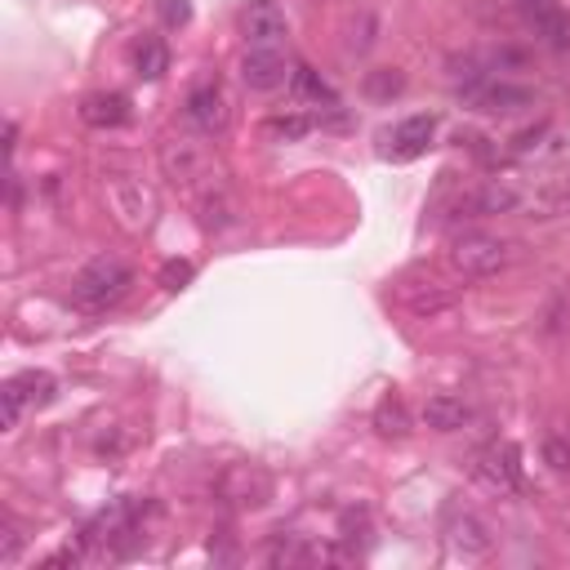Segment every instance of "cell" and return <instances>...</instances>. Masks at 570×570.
<instances>
[{
	"label": "cell",
	"mask_w": 570,
	"mask_h": 570,
	"mask_svg": "<svg viewBox=\"0 0 570 570\" xmlns=\"http://www.w3.org/2000/svg\"><path fill=\"white\" fill-rule=\"evenodd\" d=\"M129 285H134V267H129L125 258H116V254H98V258H89V263L76 272L71 298H76L85 312H102V307H111L116 298H125Z\"/></svg>",
	"instance_id": "cell-1"
},
{
	"label": "cell",
	"mask_w": 570,
	"mask_h": 570,
	"mask_svg": "<svg viewBox=\"0 0 570 570\" xmlns=\"http://www.w3.org/2000/svg\"><path fill=\"white\" fill-rule=\"evenodd\" d=\"M508 263H512V240L490 236V232H463L450 245V267L463 276H494Z\"/></svg>",
	"instance_id": "cell-2"
},
{
	"label": "cell",
	"mask_w": 570,
	"mask_h": 570,
	"mask_svg": "<svg viewBox=\"0 0 570 570\" xmlns=\"http://www.w3.org/2000/svg\"><path fill=\"white\" fill-rule=\"evenodd\" d=\"M107 205L116 209L120 227H129V232H147V227H151L156 200H151V191H147L138 178H129V174H111V178H107Z\"/></svg>",
	"instance_id": "cell-3"
},
{
	"label": "cell",
	"mask_w": 570,
	"mask_h": 570,
	"mask_svg": "<svg viewBox=\"0 0 570 570\" xmlns=\"http://www.w3.org/2000/svg\"><path fill=\"white\" fill-rule=\"evenodd\" d=\"M289 62L281 53V45H249L245 58H240V85L254 89V94H272L289 80Z\"/></svg>",
	"instance_id": "cell-4"
},
{
	"label": "cell",
	"mask_w": 570,
	"mask_h": 570,
	"mask_svg": "<svg viewBox=\"0 0 570 570\" xmlns=\"http://www.w3.org/2000/svg\"><path fill=\"white\" fill-rule=\"evenodd\" d=\"M476 476H481L490 490H503V494L521 490V450H517L512 441L485 445V450L476 454Z\"/></svg>",
	"instance_id": "cell-5"
},
{
	"label": "cell",
	"mask_w": 570,
	"mask_h": 570,
	"mask_svg": "<svg viewBox=\"0 0 570 570\" xmlns=\"http://www.w3.org/2000/svg\"><path fill=\"white\" fill-rule=\"evenodd\" d=\"M218 494L236 508H263L267 494H272V476L249 468V463H232L223 476H218Z\"/></svg>",
	"instance_id": "cell-6"
},
{
	"label": "cell",
	"mask_w": 570,
	"mask_h": 570,
	"mask_svg": "<svg viewBox=\"0 0 570 570\" xmlns=\"http://www.w3.org/2000/svg\"><path fill=\"white\" fill-rule=\"evenodd\" d=\"M289 31V18L276 0H249L240 13V36L245 45H281Z\"/></svg>",
	"instance_id": "cell-7"
},
{
	"label": "cell",
	"mask_w": 570,
	"mask_h": 570,
	"mask_svg": "<svg viewBox=\"0 0 570 570\" xmlns=\"http://www.w3.org/2000/svg\"><path fill=\"white\" fill-rule=\"evenodd\" d=\"M160 165H165V174H169L174 183H183V187H196L200 178H209V151H205L200 142H187V138L165 142V147H160Z\"/></svg>",
	"instance_id": "cell-8"
},
{
	"label": "cell",
	"mask_w": 570,
	"mask_h": 570,
	"mask_svg": "<svg viewBox=\"0 0 570 570\" xmlns=\"http://www.w3.org/2000/svg\"><path fill=\"white\" fill-rule=\"evenodd\" d=\"M468 102L472 107H481V111H521V107H530L534 102V94L525 89V85H512V80H472L468 89Z\"/></svg>",
	"instance_id": "cell-9"
},
{
	"label": "cell",
	"mask_w": 570,
	"mask_h": 570,
	"mask_svg": "<svg viewBox=\"0 0 570 570\" xmlns=\"http://www.w3.org/2000/svg\"><path fill=\"white\" fill-rule=\"evenodd\" d=\"M521 13L534 22V31L548 40V49L566 53L570 49V13L552 0H521Z\"/></svg>",
	"instance_id": "cell-10"
},
{
	"label": "cell",
	"mask_w": 570,
	"mask_h": 570,
	"mask_svg": "<svg viewBox=\"0 0 570 570\" xmlns=\"http://www.w3.org/2000/svg\"><path fill=\"white\" fill-rule=\"evenodd\" d=\"M183 111H187V120H191L200 134H218V129L227 125V102H223V94H218L214 85H196V89L187 94Z\"/></svg>",
	"instance_id": "cell-11"
},
{
	"label": "cell",
	"mask_w": 570,
	"mask_h": 570,
	"mask_svg": "<svg viewBox=\"0 0 570 570\" xmlns=\"http://www.w3.org/2000/svg\"><path fill=\"white\" fill-rule=\"evenodd\" d=\"M423 423H428L432 432H459V428L472 423V405H468L463 396H454V392H436V396H428V405H423Z\"/></svg>",
	"instance_id": "cell-12"
},
{
	"label": "cell",
	"mask_w": 570,
	"mask_h": 570,
	"mask_svg": "<svg viewBox=\"0 0 570 570\" xmlns=\"http://www.w3.org/2000/svg\"><path fill=\"white\" fill-rule=\"evenodd\" d=\"M432 134H436V116H428V111H419V116H405V120L392 129V156L410 160V156L428 151Z\"/></svg>",
	"instance_id": "cell-13"
},
{
	"label": "cell",
	"mask_w": 570,
	"mask_h": 570,
	"mask_svg": "<svg viewBox=\"0 0 570 570\" xmlns=\"http://www.w3.org/2000/svg\"><path fill=\"white\" fill-rule=\"evenodd\" d=\"M445 534H450V548L463 552V557L490 552V530H485V521L472 517V512H454V517L445 521Z\"/></svg>",
	"instance_id": "cell-14"
},
{
	"label": "cell",
	"mask_w": 570,
	"mask_h": 570,
	"mask_svg": "<svg viewBox=\"0 0 570 570\" xmlns=\"http://www.w3.org/2000/svg\"><path fill=\"white\" fill-rule=\"evenodd\" d=\"M80 120L94 129H116L129 120V98L125 94H89L80 102Z\"/></svg>",
	"instance_id": "cell-15"
},
{
	"label": "cell",
	"mask_w": 570,
	"mask_h": 570,
	"mask_svg": "<svg viewBox=\"0 0 570 570\" xmlns=\"http://www.w3.org/2000/svg\"><path fill=\"white\" fill-rule=\"evenodd\" d=\"M517 187H508V183H485V187H476L459 209H468V218H485V214H512L517 209Z\"/></svg>",
	"instance_id": "cell-16"
},
{
	"label": "cell",
	"mask_w": 570,
	"mask_h": 570,
	"mask_svg": "<svg viewBox=\"0 0 570 570\" xmlns=\"http://www.w3.org/2000/svg\"><path fill=\"white\" fill-rule=\"evenodd\" d=\"M200 223L209 227V232H223V227H236L240 223V205H236V196L227 191V187H205V196H200Z\"/></svg>",
	"instance_id": "cell-17"
},
{
	"label": "cell",
	"mask_w": 570,
	"mask_h": 570,
	"mask_svg": "<svg viewBox=\"0 0 570 570\" xmlns=\"http://www.w3.org/2000/svg\"><path fill=\"white\" fill-rule=\"evenodd\" d=\"M134 67H138L142 80H160V76L169 71V49H165V40H142L138 53H134Z\"/></svg>",
	"instance_id": "cell-18"
},
{
	"label": "cell",
	"mask_w": 570,
	"mask_h": 570,
	"mask_svg": "<svg viewBox=\"0 0 570 570\" xmlns=\"http://www.w3.org/2000/svg\"><path fill=\"white\" fill-rule=\"evenodd\" d=\"M316 129V116H303V111H289V116H272L267 120V138L276 142H298L303 134Z\"/></svg>",
	"instance_id": "cell-19"
},
{
	"label": "cell",
	"mask_w": 570,
	"mask_h": 570,
	"mask_svg": "<svg viewBox=\"0 0 570 570\" xmlns=\"http://www.w3.org/2000/svg\"><path fill=\"white\" fill-rule=\"evenodd\" d=\"M289 85H294V94H298V98H312V102H330V107H334V89H330L312 67H294Z\"/></svg>",
	"instance_id": "cell-20"
},
{
	"label": "cell",
	"mask_w": 570,
	"mask_h": 570,
	"mask_svg": "<svg viewBox=\"0 0 570 570\" xmlns=\"http://www.w3.org/2000/svg\"><path fill=\"white\" fill-rule=\"evenodd\" d=\"M405 405H401V396H383L379 401V410H374V428L383 432V436H405Z\"/></svg>",
	"instance_id": "cell-21"
},
{
	"label": "cell",
	"mask_w": 570,
	"mask_h": 570,
	"mask_svg": "<svg viewBox=\"0 0 570 570\" xmlns=\"http://www.w3.org/2000/svg\"><path fill=\"white\" fill-rule=\"evenodd\" d=\"M18 383H22V392H27L31 405H49L53 392H58L53 374H45V370H27V374H18Z\"/></svg>",
	"instance_id": "cell-22"
},
{
	"label": "cell",
	"mask_w": 570,
	"mask_h": 570,
	"mask_svg": "<svg viewBox=\"0 0 570 570\" xmlns=\"http://www.w3.org/2000/svg\"><path fill=\"white\" fill-rule=\"evenodd\" d=\"M401 89H405V76L392 71V67H379V71L365 76V94H370V98H392V94H401Z\"/></svg>",
	"instance_id": "cell-23"
},
{
	"label": "cell",
	"mask_w": 570,
	"mask_h": 570,
	"mask_svg": "<svg viewBox=\"0 0 570 570\" xmlns=\"http://www.w3.org/2000/svg\"><path fill=\"white\" fill-rule=\"evenodd\" d=\"M0 401H4V428H18L22 410L31 405V401H27V392H22V383H18V379H9V383L0 387Z\"/></svg>",
	"instance_id": "cell-24"
},
{
	"label": "cell",
	"mask_w": 570,
	"mask_h": 570,
	"mask_svg": "<svg viewBox=\"0 0 570 570\" xmlns=\"http://www.w3.org/2000/svg\"><path fill=\"white\" fill-rule=\"evenodd\" d=\"M196 276V267L187 263V258H169L165 267H160V285L169 289V294H178V289H187V281Z\"/></svg>",
	"instance_id": "cell-25"
},
{
	"label": "cell",
	"mask_w": 570,
	"mask_h": 570,
	"mask_svg": "<svg viewBox=\"0 0 570 570\" xmlns=\"http://www.w3.org/2000/svg\"><path fill=\"white\" fill-rule=\"evenodd\" d=\"M543 459H548L552 472H566V468H570V445L557 441V436H548V441H543Z\"/></svg>",
	"instance_id": "cell-26"
},
{
	"label": "cell",
	"mask_w": 570,
	"mask_h": 570,
	"mask_svg": "<svg viewBox=\"0 0 570 570\" xmlns=\"http://www.w3.org/2000/svg\"><path fill=\"white\" fill-rule=\"evenodd\" d=\"M18 552H22V534H18L13 525H4V530H0V566H13Z\"/></svg>",
	"instance_id": "cell-27"
},
{
	"label": "cell",
	"mask_w": 570,
	"mask_h": 570,
	"mask_svg": "<svg viewBox=\"0 0 570 570\" xmlns=\"http://www.w3.org/2000/svg\"><path fill=\"white\" fill-rule=\"evenodd\" d=\"M191 18V9H187V0H165V22H187Z\"/></svg>",
	"instance_id": "cell-28"
},
{
	"label": "cell",
	"mask_w": 570,
	"mask_h": 570,
	"mask_svg": "<svg viewBox=\"0 0 570 570\" xmlns=\"http://www.w3.org/2000/svg\"><path fill=\"white\" fill-rule=\"evenodd\" d=\"M4 147H9V151H13V147H18V125H13V120H9V125H4Z\"/></svg>",
	"instance_id": "cell-29"
}]
</instances>
